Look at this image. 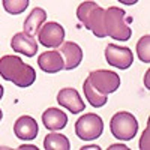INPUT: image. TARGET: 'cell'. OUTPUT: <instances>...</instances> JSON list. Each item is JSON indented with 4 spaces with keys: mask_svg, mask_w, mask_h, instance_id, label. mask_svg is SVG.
<instances>
[{
    "mask_svg": "<svg viewBox=\"0 0 150 150\" xmlns=\"http://www.w3.org/2000/svg\"><path fill=\"white\" fill-rule=\"evenodd\" d=\"M0 77L18 87H29L36 80L35 69L24 63L18 56H3L0 59Z\"/></svg>",
    "mask_w": 150,
    "mask_h": 150,
    "instance_id": "obj_1",
    "label": "cell"
},
{
    "mask_svg": "<svg viewBox=\"0 0 150 150\" xmlns=\"http://www.w3.org/2000/svg\"><path fill=\"white\" fill-rule=\"evenodd\" d=\"M129 21L126 20V12L117 6H110L104 11V29L105 35L116 41L126 42L132 36L129 27Z\"/></svg>",
    "mask_w": 150,
    "mask_h": 150,
    "instance_id": "obj_2",
    "label": "cell"
},
{
    "mask_svg": "<svg viewBox=\"0 0 150 150\" xmlns=\"http://www.w3.org/2000/svg\"><path fill=\"white\" fill-rule=\"evenodd\" d=\"M104 11L96 2H83L77 8V18L83 23V26L90 30L96 38H105L104 29Z\"/></svg>",
    "mask_w": 150,
    "mask_h": 150,
    "instance_id": "obj_3",
    "label": "cell"
},
{
    "mask_svg": "<svg viewBox=\"0 0 150 150\" xmlns=\"http://www.w3.org/2000/svg\"><path fill=\"white\" fill-rule=\"evenodd\" d=\"M111 134L120 141H129L137 135L138 131V122L134 114L128 111H119L110 120Z\"/></svg>",
    "mask_w": 150,
    "mask_h": 150,
    "instance_id": "obj_4",
    "label": "cell"
},
{
    "mask_svg": "<svg viewBox=\"0 0 150 150\" xmlns=\"http://www.w3.org/2000/svg\"><path fill=\"white\" fill-rule=\"evenodd\" d=\"M104 132V122L98 114L89 112L81 116L75 123V134L83 141L98 140Z\"/></svg>",
    "mask_w": 150,
    "mask_h": 150,
    "instance_id": "obj_5",
    "label": "cell"
},
{
    "mask_svg": "<svg viewBox=\"0 0 150 150\" xmlns=\"http://www.w3.org/2000/svg\"><path fill=\"white\" fill-rule=\"evenodd\" d=\"M87 80H89L90 84L102 95L114 93L120 86V77L114 71H105V69L93 71V72L89 74Z\"/></svg>",
    "mask_w": 150,
    "mask_h": 150,
    "instance_id": "obj_6",
    "label": "cell"
},
{
    "mask_svg": "<svg viewBox=\"0 0 150 150\" xmlns=\"http://www.w3.org/2000/svg\"><path fill=\"white\" fill-rule=\"evenodd\" d=\"M38 35V41L47 48H57L65 41V29L59 23H44Z\"/></svg>",
    "mask_w": 150,
    "mask_h": 150,
    "instance_id": "obj_7",
    "label": "cell"
},
{
    "mask_svg": "<svg viewBox=\"0 0 150 150\" xmlns=\"http://www.w3.org/2000/svg\"><path fill=\"white\" fill-rule=\"evenodd\" d=\"M105 59L108 65L117 69H129L134 62L132 51L128 47H120L116 44H108L105 48Z\"/></svg>",
    "mask_w": 150,
    "mask_h": 150,
    "instance_id": "obj_8",
    "label": "cell"
},
{
    "mask_svg": "<svg viewBox=\"0 0 150 150\" xmlns=\"http://www.w3.org/2000/svg\"><path fill=\"white\" fill-rule=\"evenodd\" d=\"M57 51L62 54V57H63V69L66 71H72L75 68H78L80 63L83 62V50L78 44H75L72 41H63L62 42V45L59 47Z\"/></svg>",
    "mask_w": 150,
    "mask_h": 150,
    "instance_id": "obj_9",
    "label": "cell"
},
{
    "mask_svg": "<svg viewBox=\"0 0 150 150\" xmlns=\"http://www.w3.org/2000/svg\"><path fill=\"white\" fill-rule=\"evenodd\" d=\"M57 104L69 110V112H72V114H80L86 108L80 93L72 87H65L57 93Z\"/></svg>",
    "mask_w": 150,
    "mask_h": 150,
    "instance_id": "obj_10",
    "label": "cell"
},
{
    "mask_svg": "<svg viewBox=\"0 0 150 150\" xmlns=\"http://www.w3.org/2000/svg\"><path fill=\"white\" fill-rule=\"evenodd\" d=\"M38 42L35 39V36L26 33V32H20L15 33L14 38L11 41V48L14 50L15 53L24 54L26 57H33L38 53Z\"/></svg>",
    "mask_w": 150,
    "mask_h": 150,
    "instance_id": "obj_11",
    "label": "cell"
},
{
    "mask_svg": "<svg viewBox=\"0 0 150 150\" xmlns=\"http://www.w3.org/2000/svg\"><path fill=\"white\" fill-rule=\"evenodd\" d=\"M14 132L17 135V138L23 141H32L36 138L38 132H39L38 122L30 116H21L20 119H17L14 125Z\"/></svg>",
    "mask_w": 150,
    "mask_h": 150,
    "instance_id": "obj_12",
    "label": "cell"
},
{
    "mask_svg": "<svg viewBox=\"0 0 150 150\" xmlns=\"http://www.w3.org/2000/svg\"><path fill=\"white\" fill-rule=\"evenodd\" d=\"M38 66L47 74H56L63 69V57L59 51H45L38 57Z\"/></svg>",
    "mask_w": 150,
    "mask_h": 150,
    "instance_id": "obj_13",
    "label": "cell"
},
{
    "mask_svg": "<svg viewBox=\"0 0 150 150\" xmlns=\"http://www.w3.org/2000/svg\"><path fill=\"white\" fill-rule=\"evenodd\" d=\"M42 123L48 131H60L68 125V116L59 108H48L42 114Z\"/></svg>",
    "mask_w": 150,
    "mask_h": 150,
    "instance_id": "obj_14",
    "label": "cell"
},
{
    "mask_svg": "<svg viewBox=\"0 0 150 150\" xmlns=\"http://www.w3.org/2000/svg\"><path fill=\"white\" fill-rule=\"evenodd\" d=\"M45 21H47V12H45V9L35 8L29 14V17L26 18V21H24V32L32 35V36H35L38 32H39L41 26Z\"/></svg>",
    "mask_w": 150,
    "mask_h": 150,
    "instance_id": "obj_15",
    "label": "cell"
},
{
    "mask_svg": "<svg viewBox=\"0 0 150 150\" xmlns=\"http://www.w3.org/2000/svg\"><path fill=\"white\" fill-rule=\"evenodd\" d=\"M44 147L47 150H69L71 143L66 135L51 131V134H48L44 138Z\"/></svg>",
    "mask_w": 150,
    "mask_h": 150,
    "instance_id": "obj_16",
    "label": "cell"
},
{
    "mask_svg": "<svg viewBox=\"0 0 150 150\" xmlns=\"http://www.w3.org/2000/svg\"><path fill=\"white\" fill-rule=\"evenodd\" d=\"M83 90H84V95L87 98V101H89V104L95 108H101L107 104L108 101V98L107 95H102V93H99L95 87L90 84L89 80H86L84 81V86H83Z\"/></svg>",
    "mask_w": 150,
    "mask_h": 150,
    "instance_id": "obj_17",
    "label": "cell"
},
{
    "mask_svg": "<svg viewBox=\"0 0 150 150\" xmlns=\"http://www.w3.org/2000/svg\"><path fill=\"white\" fill-rule=\"evenodd\" d=\"M29 6V0H3V8L11 15H20Z\"/></svg>",
    "mask_w": 150,
    "mask_h": 150,
    "instance_id": "obj_18",
    "label": "cell"
},
{
    "mask_svg": "<svg viewBox=\"0 0 150 150\" xmlns=\"http://www.w3.org/2000/svg\"><path fill=\"white\" fill-rule=\"evenodd\" d=\"M137 54H138V59L144 62V63L150 62V36L149 35H144L137 42Z\"/></svg>",
    "mask_w": 150,
    "mask_h": 150,
    "instance_id": "obj_19",
    "label": "cell"
},
{
    "mask_svg": "<svg viewBox=\"0 0 150 150\" xmlns=\"http://www.w3.org/2000/svg\"><path fill=\"white\" fill-rule=\"evenodd\" d=\"M140 149H146V150L150 149V146H149V128H146V131H144V135L140 141Z\"/></svg>",
    "mask_w": 150,
    "mask_h": 150,
    "instance_id": "obj_20",
    "label": "cell"
},
{
    "mask_svg": "<svg viewBox=\"0 0 150 150\" xmlns=\"http://www.w3.org/2000/svg\"><path fill=\"white\" fill-rule=\"evenodd\" d=\"M114 149H123V150H128V146H125V144H112V146H110V150H114Z\"/></svg>",
    "mask_w": 150,
    "mask_h": 150,
    "instance_id": "obj_21",
    "label": "cell"
},
{
    "mask_svg": "<svg viewBox=\"0 0 150 150\" xmlns=\"http://www.w3.org/2000/svg\"><path fill=\"white\" fill-rule=\"evenodd\" d=\"M117 2H120L123 5H135V3H138V0H117Z\"/></svg>",
    "mask_w": 150,
    "mask_h": 150,
    "instance_id": "obj_22",
    "label": "cell"
},
{
    "mask_svg": "<svg viewBox=\"0 0 150 150\" xmlns=\"http://www.w3.org/2000/svg\"><path fill=\"white\" fill-rule=\"evenodd\" d=\"M83 149H96V150H99L101 147H99V146H95V144H93V146H84Z\"/></svg>",
    "mask_w": 150,
    "mask_h": 150,
    "instance_id": "obj_23",
    "label": "cell"
},
{
    "mask_svg": "<svg viewBox=\"0 0 150 150\" xmlns=\"http://www.w3.org/2000/svg\"><path fill=\"white\" fill-rule=\"evenodd\" d=\"M21 149H35V150H36L38 147H36V146H30V144H29V146H21Z\"/></svg>",
    "mask_w": 150,
    "mask_h": 150,
    "instance_id": "obj_24",
    "label": "cell"
},
{
    "mask_svg": "<svg viewBox=\"0 0 150 150\" xmlns=\"http://www.w3.org/2000/svg\"><path fill=\"white\" fill-rule=\"evenodd\" d=\"M2 96H3V86L0 84V99H2Z\"/></svg>",
    "mask_w": 150,
    "mask_h": 150,
    "instance_id": "obj_25",
    "label": "cell"
},
{
    "mask_svg": "<svg viewBox=\"0 0 150 150\" xmlns=\"http://www.w3.org/2000/svg\"><path fill=\"white\" fill-rule=\"evenodd\" d=\"M146 87H149V72L146 74Z\"/></svg>",
    "mask_w": 150,
    "mask_h": 150,
    "instance_id": "obj_26",
    "label": "cell"
},
{
    "mask_svg": "<svg viewBox=\"0 0 150 150\" xmlns=\"http://www.w3.org/2000/svg\"><path fill=\"white\" fill-rule=\"evenodd\" d=\"M2 117H3V112H2V110H0V120H2Z\"/></svg>",
    "mask_w": 150,
    "mask_h": 150,
    "instance_id": "obj_27",
    "label": "cell"
}]
</instances>
